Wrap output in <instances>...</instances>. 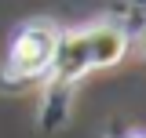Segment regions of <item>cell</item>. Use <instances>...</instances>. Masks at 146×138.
<instances>
[{"label":"cell","mask_w":146,"mask_h":138,"mask_svg":"<svg viewBox=\"0 0 146 138\" xmlns=\"http://www.w3.org/2000/svg\"><path fill=\"white\" fill-rule=\"evenodd\" d=\"M58 33H62V26H55L51 18L22 22L11 33L7 51L0 58V87L4 91H26V87L40 84L51 69Z\"/></svg>","instance_id":"6da1fadb"},{"label":"cell","mask_w":146,"mask_h":138,"mask_svg":"<svg viewBox=\"0 0 146 138\" xmlns=\"http://www.w3.org/2000/svg\"><path fill=\"white\" fill-rule=\"evenodd\" d=\"M84 36H88V51H91V69L121 66L124 55H128V47H131L128 33L117 26V22H110V18H99V22L84 26Z\"/></svg>","instance_id":"7a4b0ae2"},{"label":"cell","mask_w":146,"mask_h":138,"mask_svg":"<svg viewBox=\"0 0 146 138\" xmlns=\"http://www.w3.org/2000/svg\"><path fill=\"white\" fill-rule=\"evenodd\" d=\"M124 138H146V131H128Z\"/></svg>","instance_id":"3957f363"}]
</instances>
